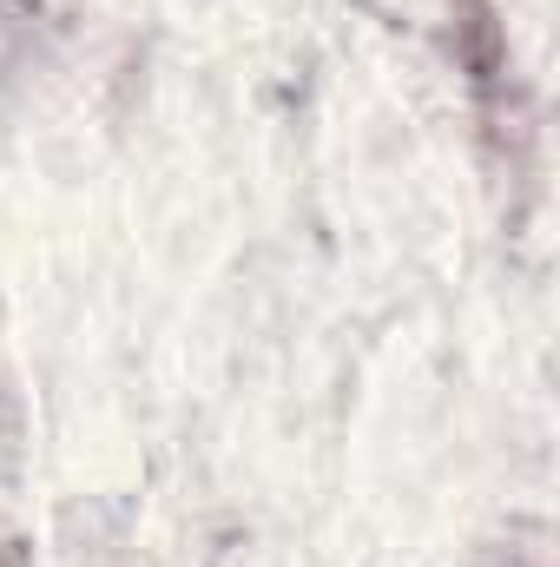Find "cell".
Masks as SVG:
<instances>
[{"instance_id": "cell-1", "label": "cell", "mask_w": 560, "mask_h": 567, "mask_svg": "<svg viewBox=\"0 0 560 567\" xmlns=\"http://www.w3.org/2000/svg\"><path fill=\"white\" fill-rule=\"evenodd\" d=\"M448 47H455V66H462V80L488 120V140L508 145V165L521 172L535 126H528V100L515 86V47H508L495 0H448Z\"/></svg>"}, {"instance_id": "cell-4", "label": "cell", "mask_w": 560, "mask_h": 567, "mask_svg": "<svg viewBox=\"0 0 560 567\" xmlns=\"http://www.w3.org/2000/svg\"><path fill=\"white\" fill-rule=\"evenodd\" d=\"M0 567H33V542L27 535H0Z\"/></svg>"}, {"instance_id": "cell-3", "label": "cell", "mask_w": 560, "mask_h": 567, "mask_svg": "<svg viewBox=\"0 0 560 567\" xmlns=\"http://www.w3.org/2000/svg\"><path fill=\"white\" fill-rule=\"evenodd\" d=\"M20 455H27V410H20L13 383L0 377V482L20 475Z\"/></svg>"}, {"instance_id": "cell-2", "label": "cell", "mask_w": 560, "mask_h": 567, "mask_svg": "<svg viewBox=\"0 0 560 567\" xmlns=\"http://www.w3.org/2000/svg\"><path fill=\"white\" fill-rule=\"evenodd\" d=\"M73 20H80L73 0H0V40H7L13 60L60 47L73 33Z\"/></svg>"}, {"instance_id": "cell-5", "label": "cell", "mask_w": 560, "mask_h": 567, "mask_svg": "<svg viewBox=\"0 0 560 567\" xmlns=\"http://www.w3.org/2000/svg\"><path fill=\"white\" fill-rule=\"evenodd\" d=\"M495 567H548V561H541V548H501Z\"/></svg>"}]
</instances>
